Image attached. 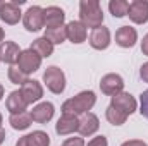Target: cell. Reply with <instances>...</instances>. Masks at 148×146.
Listing matches in <instances>:
<instances>
[{
	"mask_svg": "<svg viewBox=\"0 0 148 146\" xmlns=\"http://www.w3.org/2000/svg\"><path fill=\"white\" fill-rule=\"evenodd\" d=\"M40 65H41V57L38 55L36 52H33L31 48L21 52L19 60H17V67H19L24 74H28V76L33 74L35 71L40 69Z\"/></svg>",
	"mask_w": 148,
	"mask_h": 146,
	"instance_id": "cell-5",
	"label": "cell"
},
{
	"mask_svg": "<svg viewBox=\"0 0 148 146\" xmlns=\"http://www.w3.org/2000/svg\"><path fill=\"white\" fill-rule=\"evenodd\" d=\"M2 5H3V2H0V9H2Z\"/></svg>",
	"mask_w": 148,
	"mask_h": 146,
	"instance_id": "cell-37",
	"label": "cell"
},
{
	"mask_svg": "<svg viewBox=\"0 0 148 146\" xmlns=\"http://www.w3.org/2000/svg\"><path fill=\"white\" fill-rule=\"evenodd\" d=\"M77 126H79V119L76 115H62L57 120L55 131H57V134L66 136V134H71L74 131H77Z\"/></svg>",
	"mask_w": 148,
	"mask_h": 146,
	"instance_id": "cell-19",
	"label": "cell"
},
{
	"mask_svg": "<svg viewBox=\"0 0 148 146\" xmlns=\"http://www.w3.org/2000/svg\"><path fill=\"white\" fill-rule=\"evenodd\" d=\"M121 146H148L145 141H141V139H131V141H126V143H122Z\"/></svg>",
	"mask_w": 148,
	"mask_h": 146,
	"instance_id": "cell-30",
	"label": "cell"
},
{
	"mask_svg": "<svg viewBox=\"0 0 148 146\" xmlns=\"http://www.w3.org/2000/svg\"><path fill=\"white\" fill-rule=\"evenodd\" d=\"M105 117H107V120L110 122L112 126H122V124L126 122V119H127V115H126V113H122L119 108H115V107H112V105L107 107Z\"/></svg>",
	"mask_w": 148,
	"mask_h": 146,
	"instance_id": "cell-24",
	"label": "cell"
},
{
	"mask_svg": "<svg viewBox=\"0 0 148 146\" xmlns=\"http://www.w3.org/2000/svg\"><path fill=\"white\" fill-rule=\"evenodd\" d=\"M26 107H28V102L24 100L21 89L19 91H12L7 98V110L10 113H21V112H26Z\"/></svg>",
	"mask_w": 148,
	"mask_h": 146,
	"instance_id": "cell-20",
	"label": "cell"
},
{
	"mask_svg": "<svg viewBox=\"0 0 148 146\" xmlns=\"http://www.w3.org/2000/svg\"><path fill=\"white\" fill-rule=\"evenodd\" d=\"M140 102H141V110H140V112H141V115H143V117H147V119H148V89L141 93Z\"/></svg>",
	"mask_w": 148,
	"mask_h": 146,
	"instance_id": "cell-27",
	"label": "cell"
},
{
	"mask_svg": "<svg viewBox=\"0 0 148 146\" xmlns=\"http://www.w3.org/2000/svg\"><path fill=\"white\" fill-rule=\"evenodd\" d=\"M100 127V122H98V117L95 113H83V117L79 119V126H77V131L81 136H91L98 131Z\"/></svg>",
	"mask_w": 148,
	"mask_h": 146,
	"instance_id": "cell-11",
	"label": "cell"
},
{
	"mask_svg": "<svg viewBox=\"0 0 148 146\" xmlns=\"http://www.w3.org/2000/svg\"><path fill=\"white\" fill-rule=\"evenodd\" d=\"M127 16L136 24H145L148 21V2L147 0H134L129 3Z\"/></svg>",
	"mask_w": 148,
	"mask_h": 146,
	"instance_id": "cell-7",
	"label": "cell"
},
{
	"mask_svg": "<svg viewBox=\"0 0 148 146\" xmlns=\"http://www.w3.org/2000/svg\"><path fill=\"white\" fill-rule=\"evenodd\" d=\"M3 141H5V131H3V129L0 127V145H2Z\"/></svg>",
	"mask_w": 148,
	"mask_h": 146,
	"instance_id": "cell-33",
	"label": "cell"
},
{
	"mask_svg": "<svg viewBox=\"0 0 148 146\" xmlns=\"http://www.w3.org/2000/svg\"><path fill=\"white\" fill-rule=\"evenodd\" d=\"M23 23H24V28L28 31H40L43 26H45V14H43V9L33 5L26 10L24 17H23Z\"/></svg>",
	"mask_w": 148,
	"mask_h": 146,
	"instance_id": "cell-4",
	"label": "cell"
},
{
	"mask_svg": "<svg viewBox=\"0 0 148 146\" xmlns=\"http://www.w3.org/2000/svg\"><path fill=\"white\" fill-rule=\"evenodd\" d=\"M9 79H10V83L23 86L28 81V74H24L17 65H10V69H9Z\"/></svg>",
	"mask_w": 148,
	"mask_h": 146,
	"instance_id": "cell-26",
	"label": "cell"
},
{
	"mask_svg": "<svg viewBox=\"0 0 148 146\" xmlns=\"http://www.w3.org/2000/svg\"><path fill=\"white\" fill-rule=\"evenodd\" d=\"M141 52H143L145 55H148V35L143 38V41H141Z\"/></svg>",
	"mask_w": 148,
	"mask_h": 146,
	"instance_id": "cell-32",
	"label": "cell"
},
{
	"mask_svg": "<svg viewBox=\"0 0 148 146\" xmlns=\"http://www.w3.org/2000/svg\"><path fill=\"white\" fill-rule=\"evenodd\" d=\"M29 48H31L33 52H36L41 59H43V57H50V55L53 53V43H52L50 40H47L45 36L35 40Z\"/></svg>",
	"mask_w": 148,
	"mask_h": 146,
	"instance_id": "cell-21",
	"label": "cell"
},
{
	"mask_svg": "<svg viewBox=\"0 0 148 146\" xmlns=\"http://www.w3.org/2000/svg\"><path fill=\"white\" fill-rule=\"evenodd\" d=\"M110 105L115 107V108H119L122 113H126V115H131L136 110V100L129 93H119V95L112 96Z\"/></svg>",
	"mask_w": 148,
	"mask_h": 146,
	"instance_id": "cell-9",
	"label": "cell"
},
{
	"mask_svg": "<svg viewBox=\"0 0 148 146\" xmlns=\"http://www.w3.org/2000/svg\"><path fill=\"white\" fill-rule=\"evenodd\" d=\"M136 40H138V33H136V29L131 28V26H122V28H119V31L115 33V43H117L119 46H122V48H131V46H134Z\"/></svg>",
	"mask_w": 148,
	"mask_h": 146,
	"instance_id": "cell-14",
	"label": "cell"
},
{
	"mask_svg": "<svg viewBox=\"0 0 148 146\" xmlns=\"http://www.w3.org/2000/svg\"><path fill=\"white\" fill-rule=\"evenodd\" d=\"M43 81H45L47 88L55 95H60L66 89V76L62 72V69H59L55 65L47 67V71L43 72Z\"/></svg>",
	"mask_w": 148,
	"mask_h": 146,
	"instance_id": "cell-3",
	"label": "cell"
},
{
	"mask_svg": "<svg viewBox=\"0 0 148 146\" xmlns=\"http://www.w3.org/2000/svg\"><path fill=\"white\" fill-rule=\"evenodd\" d=\"M0 127H2V115H0Z\"/></svg>",
	"mask_w": 148,
	"mask_h": 146,
	"instance_id": "cell-36",
	"label": "cell"
},
{
	"mask_svg": "<svg viewBox=\"0 0 148 146\" xmlns=\"http://www.w3.org/2000/svg\"><path fill=\"white\" fill-rule=\"evenodd\" d=\"M19 55H21V50H19L17 43H14V41H2L0 43V60L2 62L14 65L19 60Z\"/></svg>",
	"mask_w": 148,
	"mask_h": 146,
	"instance_id": "cell-10",
	"label": "cell"
},
{
	"mask_svg": "<svg viewBox=\"0 0 148 146\" xmlns=\"http://www.w3.org/2000/svg\"><path fill=\"white\" fill-rule=\"evenodd\" d=\"M45 38L50 40L53 45H60L66 41L67 33H66V26H59V28H48L45 31Z\"/></svg>",
	"mask_w": 148,
	"mask_h": 146,
	"instance_id": "cell-23",
	"label": "cell"
},
{
	"mask_svg": "<svg viewBox=\"0 0 148 146\" xmlns=\"http://www.w3.org/2000/svg\"><path fill=\"white\" fill-rule=\"evenodd\" d=\"M109 9H110L114 17H124V16H127L129 2H126V0H110Z\"/></svg>",
	"mask_w": 148,
	"mask_h": 146,
	"instance_id": "cell-25",
	"label": "cell"
},
{
	"mask_svg": "<svg viewBox=\"0 0 148 146\" xmlns=\"http://www.w3.org/2000/svg\"><path fill=\"white\" fill-rule=\"evenodd\" d=\"M48 145H50V138L43 131H35L31 134H26L16 143V146H48Z\"/></svg>",
	"mask_w": 148,
	"mask_h": 146,
	"instance_id": "cell-16",
	"label": "cell"
},
{
	"mask_svg": "<svg viewBox=\"0 0 148 146\" xmlns=\"http://www.w3.org/2000/svg\"><path fill=\"white\" fill-rule=\"evenodd\" d=\"M43 14H45V26L47 29L48 28H59V26H64V19H66V14L60 7H47L43 9Z\"/></svg>",
	"mask_w": 148,
	"mask_h": 146,
	"instance_id": "cell-13",
	"label": "cell"
},
{
	"mask_svg": "<svg viewBox=\"0 0 148 146\" xmlns=\"http://www.w3.org/2000/svg\"><path fill=\"white\" fill-rule=\"evenodd\" d=\"M90 45L95 48V50H105L109 45H110V31L103 26L100 28H95L90 35Z\"/></svg>",
	"mask_w": 148,
	"mask_h": 146,
	"instance_id": "cell-12",
	"label": "cell"
},
{
	"mask_svg": "<svg viewBox=\"0 0 148 146\" xmlns=\"http://www.w3.org/2000/svg\"><path fill=\"white\" fill-rule=\"evenodd\" d=\"M2 96H3V86L0 84V100H2Z\"/></svg>",
	"mask_w": 148,
	"mask_h": 146,
	"instance_id": "cell-35",
	"label": "cell"
},
{
	"mask_svg": "<svg viewBox=\"0 0 148 146\" xmlns=\"http://www.w3.org/2000/svg\"><path fill=\"white\" fill-rule=\"evenodd\" d=\"M140 76H141V79H143L145 83H148V62L141 65V69H140Z\"/></svg>",
	"mask_w": 148,
	"mask_h": 146,
	"instance_id": "cell-31",
	"label": "cell"
},
{
	"mask_svg": "<svg viewBox=\"0 0 148 146\" xmlns=\"http://www.w3.org/2000/svg\"><path fill=\"white\" fill-rule=\"evenodd\" d=\"M66 33H67V38L76 43V45H79V43H83L84 40H86V26L81 23V21H71L67 26H66Z\"/></svg>",
	"mask_w": 148,
	"mask_h": 146,
	"instance_id": "cell-18",
	"label": "cell"
},
{
	"mask_svg": "<svg viewBox=\"0 0 148 146\" xmlns=\"http://www.w3.org/2000/svg\"><path fill=\"white\" fill-rule=\"evenodd\" d=\"M9 122H10V126H12L14 129L24 131V129H28V127L31 126L33 119H31V113H29V112H21V113H12L10 119H9Z\"/></svg>",
	"mask_w": 148,
	"mask_h": 146,
	"instance_id": "cell-22",
	"label": "cell"
},
{
	"mask_svg": "<svg viewBox=\"0 0 148 146\" xmlns=\"http://www.w3.org/2000/svg\"><path fill=\"white\" fill-rule=\"evenodd\" d=\"M88 146H109V143H107V138L105 136H98V138H93L88 143Z\"/></svg>",
	"mask_w": 148,
	"mask_h": 146,
	"instance_id": "cell-29",
	"label": "cell"
},
{
	"mask_svg": "<svg viewBox=\"0 0 148 146\" xmlns=\"http://www.w3.org/2000/svg\"><path fill=\"white\" fill-rule=\"evenodd\" d=\"M3 36H5V35H3V29L0 28V41H3Z\"/></svg>",
	"mask_w": 148,
	"mask_h": 146,
	"instance_id": "cell-34",
	"label": "cell"
},
{
	"mask_svg": "<svg viewBox=\"0 0 148 146\" xmlns=\"http://www.w3.org/2000/svg\"><path fill=\"white\" fill-rule=\"evenodd\" d=\"M0 19L7 24H17L21 19V9L14 2H3L0 9Z\"/></svg>",
	"mask_w": 148,
	"mask_h": 146,
	"instance_id": "cell-15",
	"label": "cell"
},
{
	"mask_svg": "<svg viewBox=\"0 0 148 146\" xmlns=\"http://www.w3.org/2000/svg\"><path fill=\"white\" fill-rule=\"evenodd\" d=\"M100 89H102L105 95H109V96H115V95L122 93V89H124V81H122V77H121L119 74H107V76H103L102 81H100Z\"/></svg>",
	"mask_w": 148,
	"mask_h": 146,
	"instance_id": "cell-6",
	"label": "cell"
},
{
	"mask_svg": "<svg viewBox=\"0 0 148 146\" xmlns=\"http://www.w3.org/2000/svg\"><path fill=\"white\" fill-rule=\"evenodd\" d=\"M21 93H23L24 100H26L28 105H29V103L38 102V100L43 96V88H41V84H40L38 81H35V79H28V81L21 86Z\"/></svg>",
	"mask_w": 148,
	"mask_h": 146,
	"instance_id": "cell-8",
	"label": "cell"
},
{
	"mask_svg": "<svg viewBox=\"0 0 148 146\" xmlns=\"http://www.w3.org/2000/svg\"><path fill=\"white\" fill-rule=\"evenodd\" d=\"M79 17L86 28H100L103 23V12L97 0H81L79 3Z\"/></svg>",
	"mask_w": 148,
	"mask_h": 146,
	"instance_id": "cell-2",
	"label": "cell"
},
{
	"mask_svg": "<svg viewBox=\"0 0 148 146\" xmlns=\"http://www.w3.org/2000/svg\"><path fill=\"white\" fill-rule=\"evenodd\" d=\"M53 105L50 103V102H43V103H40L36 105L35 108L31 110L29 113H31V119L38 122V124H47L52 117H53Z\"/></svg>",
	"mask_w": 148,
	"mask_h": 146,
	"instance_id": "cell-17",
	"label": "cell"
},
{
	"mask_svg": "<svg viewBox=\"0 0 148 146\" xmlns=\"http://www.w3.org/2000/svg\"><path fill=\"white\" fill-rule=\"evenodd\" d=\"M97 102V96L93 91H81L74 98H69L62 105V115H79V113H88V110L93 108Z\"/></svg>",
	"mask_w": 148,
	"mask_h": 146,
	"instance_id": "cell-1",
	"label": "cell"
},
{
	"mask_svg": "<svg viewBox=\"0 0 148 146\" xmlns=\"http://www.w3.org/2000/svg\"><path fill=\"white\" fill-rule=\"evenodd\" d=\"M62 146H84V141L83 138H69L62 143Z\"/></svg>",
	"mask_w": 148,
	"mask_h": 146,
	"instance_id": "cell-28",
	"label": "cell"
}]
</instances>
